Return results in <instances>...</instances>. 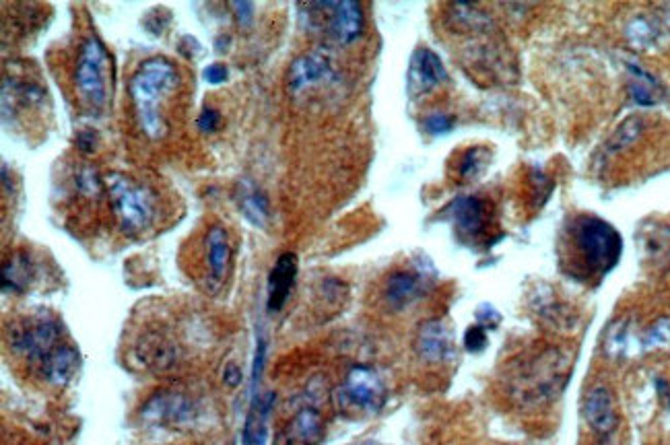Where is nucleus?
<instances>
[{"mask_svg": "<svg viewBox=\"0 0 670 445\" xmlns=\"http://www.w3.org/2000/svg\"><path fill=\"white\" fill-rule=\"evenodd\" d=\"M180 75L176 66L161 56L145 60L130 79V97L134 114L145 136L157 141L167 132V120L163 114L165 101L176 91Z\"/></svg>", "mask_w": 670, "mask_h": 445, "instance_id": "f257e3e1", "label": "nucleus"}, {"mask_svg": "<svg viewBox=\"0 0 670 445\" xmlns=\"http://www.w3.org/2000/svg\"><path fill=\"white\" fill-rule=\"evenodd\" d=\"M576 254L586 270L588 277L600 279L605 277L609 270L621 258V235L613 225L602 221L598 217H578L572 229Z\"/></svg>", "mask_w": 670, "mask_h": 445, "instance_id": "f03ea898", "label": "nucleus"}, {"mask_svg": "<svg viewBox=\"0 0 670 445\" xmlns=\"http://www.w3.org/2000/svg\"><path fill=\"white\" fill-rule=\"evenodd\" d=\"M112 60L108 48L97 36H91L79 52L75 66V87L91 110H102L108 104Z\"/></svg>", "mask_w": 670, "mask_h": 445, "instance_id": "7ed1b4c3", "label": "nucleus"}, {"mask_svg": "<svg viewBox=\"0 0 670 445\" xmlns=\"http://www.w3.org/2000/svg\"><path fill=\"white\" fill-rule=\"evenodd\" d=\"M106 188L124 231L139 233L153 225L157 217L155 198L145 186L122 174H112L106 178Z\"/></svg>", "mask_w": 670, "mask_h": 445, "instance_id": "20e7f679", "label": "nucleus"}, {"mask_svg": "<svg viewBox=\"0 0 670 445\" xmlns=\"http://www.w3.org/2000/svg\"><path fill=\"white\" fill-rule=\"evenodd\" d=\"M11 349L38 367L60 347L62 328L54 318H29L13 326Z\"/></svg>", "mask_w": 670, "mask_h": 445, "instance_id": "39448f33", "label": "nucleus"}, {"mask_svg": "<svg viewBox=\"0 0 670 445\" xmlns=\"http://www.w3.org/2000/svg\"><path fill=\"white\" fill-rule=\"evenodd\" d=\"M343 410L374 415L386 402V386L372 367H353L337 394Z\"/></svg>", "mask_w": 670, "mask_h": 445, "instance_id": "423d86ee", "label": "nucleus"}, {"mask_svg": "<svg viewBox=\"0 0 670 445\" xmlns=\"http://www.w3.org/2000/svg\"><path fill=\"white\" fill-rule=\"evenodd\" d=\"M565 367H569V363L557 351H547V355L532 361L520 378L526 382V390L522 392L524 400L545 402L555 398L567 382L565 378L569 371H563Z\"/></svg>", "mask_w": 670, "mask_h": 445, "instance_id": "0eeeda50", "label": "nucleus"}, {"mask_svg": "<svg viewBox=\"0 0 670 445\" xmlns=\"http://www.w3.org/2000/svg\"><path fill=\"white\" fill-rule=\"evenodd\" d=\"M625 40L631 48L652 52L670 42V11L635 15L625 25Z\"/></svg>", "mask_w": 670, "mask_h": 445, "instance_id": "6e6552de", "label": "nucleus"}, {"mask_svg": "<svg viewBox=\"0 0 670 445\" xmlns=\"http://www.w3.org/2000/svg\"><path fill=\"white\" fill-rule=\"evenodd\" d=\"M446 68L442 58L429 48H417L409 62V95L419 97L446 81Z\"/></svg>", "mask_w": 670, "mask_h": 445, "instance_id": "1a4fd4ad", "label": "nucleus"}, {"mask_svg": "<svg viewBox=\"0 0 670 445\" xmlns=\"http://www.w3.org/2000/svg\"><path fill=\"white\" fill-rule=\"evenodd\" d=\"M450 219L462 239H479L489 227V207L477 196H460L448 207Z\"/></svg>", "mask_w": 670, "mask_h": 445, "instance_id": "9d476101", "label": "nucleus"}, {"mask_svg": "<svg viewBox=\"0 0 670 445\" xmlns=\"http://www.w3.org/2000/svg\"><path fill=\"white\" fill-rule=\"evenodd\" d=\"M326 19L330 36L339 44L355 42L363 31V9L353 0H343V3H328L326 5Z\"/></svg>", "mask_w": 670, "mask_h": 445, "instance_id": "9b49d317", "label": "nucleus"}, {"mask_svg": "<svg viewBox=\"0 0 670 445\" xmlns=\"http://www.w3.org/2000/svg\"><path fill=\"white\" fill-rule=\"evenodd\" d=\"M297 277V256L291 252H285L277 258L271 277H268V291H266V305L268 312H281L283 305L287 303L291 289L295 285Z\"/></svg>", "mask_w": 670, "mask_h": 445, "instance_id": "f8f14e48", "label": "nucleus"}, {"mask_svg": "<svg viewBox=\"0 0 670 445\" xmlns=\"http://www.w3.org/2000/svg\"><path fill=\"white\" fill-rule=\"evenodd\" d=\"M584 419L598 435H609L617 427L615 400L609 388L596 386L584 398Z\"/></svg>", "mask_w": 670, "mask_h": 445, "instance_id": "ddd939ff", "label": "nucleus"}, {"mask_svg": "<svg viewBox=\"0 0 670 445\" xmlns=\"http://www.w3.org/2000/svg\"><path fill=\"white\" fill-rule=\"evenodd\" d=\"M415 349L429 363L444 361L452 351V338L442 320H429L419 328Z\"/></svg>", "mask_w": 670, "mask_h": 445, "instance_id": "4468645a", "label": "nucleus"}, {"mask_svg": "<svg viewBox=\"0 0 670 445\" xmlns=\"http://www.w3.org/2000/svg\"><path fill=\"white\" fill-rule=\"evenodd\" d=\"M330 75V58L328 54L316 50L310 54L299 56L289 68V87L291 91L306 89Z\"/></svg>", "mask_w": 670, "mask_h": 445, "instance_id": "2eb2a0df", "label": "nucleus"}, {"mask_svg": "<svg viewBox=\"0 0 670 445\" xmlns=\"http://www.w3.org/2000/svg\"><path fill=\"white\" fill-rule=\"evenodd\" d=\"M207 266L215 281H223L231 264V244L223 225H211L207 231Z\"/></svg>", "mask_w": 670, "mask_h": 445, "instance_id": "dca6fc26", "label": "nucleus"}, {"mask_svg": "<svg viewBox=\"0 0 670 445\" xmlns=\"http://www.w3.org/2000/svg\"><path fill=\"white\" fill-rule=\"evenodd\" d=\"M275 400V394H252V408L244 429V445H266L268 417H271Z\"/></svg>", "mask_w": 670, "mask_h": 445, "instance_id": "f3484780", "label": "nucleus"}, {"mask_svg": "<svg viewBox=\"0 0 670 445\" xmlns=\"http://www.w3.org/2000/svg\"><path fill=\"white\" fill-rule=\"evenodd\" d=\"M79 367V355L71 345H60L42 365L40 373L42 378L48 380L54 386H64L66 382L73 380Z\"/></svg>", "mask_w": 670, "mask_h": 445, "instance_id": "a211bd4d", "label": "nucleus"}, {"mask_svg": "<svg viewBox=\"0 0 670 445\" xmlns=\"http://www.w3.org/2000/svg\"><path fill=\"white\" fill-rule=\"evenodd\" d=\"M324 437V419L316 408L306 406L289 425V445H318Z\"/></svg>", "mask_w": 670, "mask_h": 445, "instance_id": "6ab92c4d", "label": "nucleus"}, {"mask_svg": "<svg viewBox=\"0 0 670 445\" xmlns=\"http://www.w3.org/2000/svg\"><path fill=\"white\" fill-rule=\"evenodd\" d=\"M188 415V404L178 394H161L147 402L143 410V419L159 425L178 423Z\"/></svg>", "mask_w": 670, "mask_h": 445, "instance_id": "aec40b11", "label": "nucleus"}, {"mask_svg": "<svg viewBox=\"0 0 670 445\" xmlns=\"http://www.w3.org/2000/svg\"><path fill=\"white\" fill-rule=\"evenodd\" d=\"M384 295L394 310H402L421 295V279L411 272H394L386 283Z\"/></svg>", "mask_w": 670, "mask_h": 445, "instance_id": "412c9836", "label": "nucleus"}, {"mask_svg": "<svg viewBox=\"0 0 670 445\" xmlns=\"http://www.w3.org/2000/svg\"><path fill=\"white\" fill-rule=\"evenodd\" d=\"M629 73H631V97L635 104H640V106H656L662 101L664 97V89L662 85L646 71H642L640 66H635V64H629Z\"/></svg>", "mask_w": 670, "mask_h": 445, "instance_id": "4be33fe9", "label": "nucleus"}, {"mask_svg": "<svg viewBox=\"0 0 670 445\" xmlns=\"http://www.w3.org/2000/svg\"><path fill=\"white\" fill-rule=\"evenodd\" d=\"M238 204L244 213V217L258 225L264 227L268 221V200L266 196L252 184V182H240L238 186Z\"/></svg>", "mask_w": 670, "mask_h": 445, "instance_id": "5701e85b", "label": "nucleus"}, {"mask_svg": "<svg viewBox=\"0 0 670 445\" xmlns=\"http://www.w3.org/2000/svg\"><path fill=\"white\" fill-rule=\"evenodd\" d=\"M31 279V264L25 254H15L3 268L5 293H23Z\"/></svg>", "mask_w": 670, "mask_h": 445, "instance_id": "b1692460", "label": "nucleus"}, {"mask_svg": "<svg viewBox=\"0 0 670 445\" xmlns=\"http://www.w3.org/2000/svg\"><path fill=\"white\" fill-rule=\"evenodd\" d=\"M642 128H644V122L640 118H631L625 124H621V128L615 132V136L607 145V153H617L629 147L635 139H638Z\"/></svg>", "mask_w": 670, "mask_h": 445, "instance_id": "393cba45", "label": "nucleus"}, {"mask_svg": "<svg viewBox=\"0 0 670 445\" xmlns=\"http://www.w3.org/2000/svg\"><path fill=\"white\" fill-rule=\"evenodd\" d=\"M644 347L650 351L670 347V318H660L646 330Z\"/></svg>", "mask_w": 670, "mask_h": 445, "instance_id": "a878e982", "label": "nucleus"}, {"mask_svg": "<svg viewBox=\"0 0 670 445\" xmlns=\"http://www.w3.org/2000/svg\"><path fill=\"white\" fill-rule=\"evenodd\" d=\"M485 159H487V153H485L483 149H477V147L468 149V151L462 155V159H460V167H458L460 176H462L464 180L479 176V174H481V169L485 167Z\"/></svg>", "mask_w": 670, "mask_h": 445, "instance_id": "bb28decb", "label": "nucleus"}, {"mask_svg": "<svg viewBox=\"0 0 670 445\" xmlns=\"http://www.w3.org/2000/svg\"><path fill=\"white\" fill-rule=\"evenodd\" d=\"M464 347L468 351H483L487 347V330L485 326H471L464 334Z\"/></svg>", "mask_w": 670, "mask_h": 445, "instance_id": "cd10ccee", "label": "nucleus"}, {"mask_svg": "<svg viewBox=\"0 0 670 445\" xmlns=\"http://www.w3.org/2000/svg\"><path fill=\"white\" fill-rule=\"evenodd\" d=\"M454 118L448 116V114H431L427 120H425V128L431 132V134H446L454 128Z\"/></svg>", "mask_w": 670, "mask_h": 445, "instance_id": "c85d7f7f", "label": "nucleus"}, {"mask_svg": "<svg viewBox=\"0 0 670 445\" xmlns=\"http://www.w3.org/2000/svg\"><path fill=\"white\" fill-rule=\"evenodd\" d=\"M219 122H221V116L213 108L203 110V114L198 116V128L203 132H215L219 128Z\"/></svg>", "mask_w": 670, "mask_h": 445, "instance_id": "c756f323", "label": "nucleus"}, {"mask_svg": "<svg viewBox=\"0 0 670 445\" xmlns=\"http://www.w3.org/2000/svg\"><path fill=\"white\" fill-rule=\"evenodd\" d=\"M205 79H207V83H211V85H221V83H225V79H227V66L221 64V62L209 64V66L205 68Z\"/></svg>", "mask_w": 670, "mask_h": 445, "instance_id": "7c9ffc66", "label": "nucleus"}, {"mask_svg": "<svg viewBox=\"0 0 670 445\" xmlns=\"http://www.w3.org/2000/svg\"><path fill=\"white\" fill-rule=\"evenodd\" d=\"M231 9L236 11L238 21L244 23V25H248L252 21V17H254V5L252 3H244V0H242V3H233Z\"/></svg>", "mask_w": 670, "mask_h": 445, "instance_id": "2f4dec72", "label": "nucleus"}, {"mask_svg": "<svg viewBox=\"0 0 670 445\" xmlns=\"http://www.w3.org/2000/svg\"><path fill=\"white\" fill-rule=\"evenodd\" d=\"M223 378H225V382H227L229 386H238L240 380H242V371L238 369V365H233V363H231V365L225 369Z\"/></svg>", "mask_w": 670, "mask_h": 445, "instance_id": "473e14b6", "label": "nucleus"}, {"mask_svg": "<svg viewBox=\"0 0 670 445\" xmlns=\"http://www.w3.org/2000/svg\"><path fill=\"white\" fill-rule=\"evenodd\" d=\"M355 445H382V443H376V441H361V443H355Z\"/></svg>", "mask_w": 670, "mask_h": 445, "instance_id": "72a5a7b5", "label": "nucleus"}]
</instances>
